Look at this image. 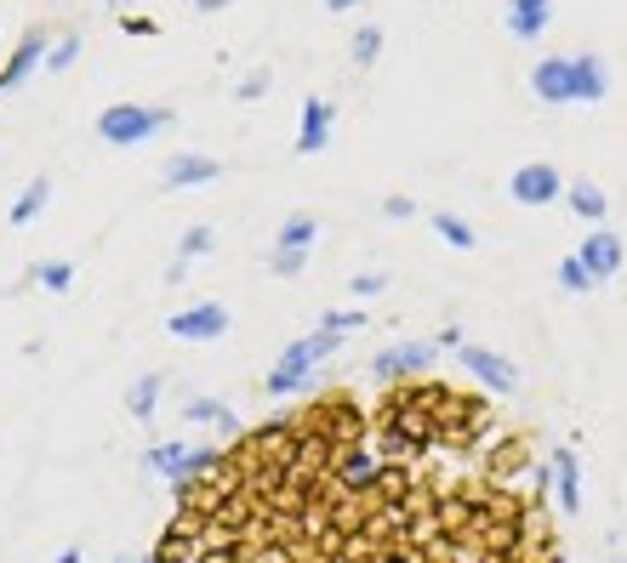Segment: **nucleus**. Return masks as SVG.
<instances>
[{
    "instance_id": "c756f323",
    "label": "nucleus",
    "mask_w": 627,
    "mask_h": 563,
    "mask_svg": "<svg viewBox=\"0 0 627 563\" xmlns=\"http://www.w3.org/2000/svg\"><path fill=\"white\" fill-rule=\"evenodd\" d=\"M268 86H274V74H268V69H251L245 81L234 86V97H240V102H257V97H268Z\"/></svg>"
},
{
    "instance_id": "a878e982",
    "label": "nucleus",
    "mask_w": 627,
    "mask_h": 563,
    "mask_svg": "<svg viewBox=\"0 0 627 563\" xmlns=\"http://www.w3.org/2000/svg\"><path fill=\"white\" fill-rule=\"evenodd\" d=\"M309 268V250H268V273L274 279H297Z\"/></svg>"
},
{
    "instance_id": "b1692460",
    "label": "nucleus",
    "mask_w": 627,
    "mask_h": 563,
    "mask_svg": "<svg viewBox=\"0 0 627 563\" xmlns=\"http://www.w3.org/2000/svg\"><path fill=\"white\" fill-rule=\"evenodd\" d=\"M74 58H81V35H58L40 69H46V74H69V69H74Z\"/></svg>"
},
{
    "instance_id": "72a5a7b5",
    "label": "nucleus",
    "mask_w": 627,
    "mask_h": 563,
    "mask_svg": "<svg viewBox=\"0 0 627 563\" xmlns=\"http://www.w3.org/2000/svg\"><path fill=\"white\" fill-rule=\"evenodd\" d=\"M434 347H439V353H457V347H462V330H457V325H450V330H439V336H434Z\"/></svg>"
},
{
    "instance_id": "dca6fc26",
    "label": "nucleus",
    "mask_w": 627,
    "mask_h": 563,
    "mask_svg": "<svg viewBox=\"0 0 627 563\" xmlns=\"http://www.w3.org/2000/svg\"><path fill=\"white\" fill-rule=\"evenodd\" d=\"M531 91L542 97V102H570V58H542L536 69H531Z\"/></svg>"
},
{
    "instance_id": "39448f33",
    "label": "nucleus",
    "mask_w": 627,
    "mask_h": 563,
    "mask_svg": "<svg viewBox=\"0 0 627 563\" xmlns=\"http://www.w3.org/2000/svg\"><path fill=\"white\" fill-rule=\"evenodd\" d=\"M457 365H462L473 381H485L491 393H502V399H514V393H519V365H514L508 353L480 347V342H462V347H457Z\"/></svg>"
},
{
    "instance_id": "0eeeda50",
    "label": "nucleus",
    "mask_w": 627,
    "mask_h": 563,
    "mask_svg": "<svg viewBox=\"0 0 627 563\" xmlns=\"http://www.w3.org/2000/svg\"><path fill=\"white\" fill-rule=\"evenodd\" d=\"M166 336H178V342H217V336H229V307H222V302L178 307V314L166 319Z\"/></svg>"
},
{
    "instance_id": "c85d7f7f",
    "label": "nucleus",
    "mask_w": 627,
    "mask_h": 563,
    "mask_svg": "<svg viewBox=\"0 0 627 563\" xmlns=\"http://www.w3.org/2000/svg\"><path fill=\"white\" fill-rule=\"evenodd\" d=\"M40 285L46 291H69L74 285V262H63V256L58 262H40Z\"/></svg>"
},
{
    "instance_id": "20e7f679",
    "label": "nucleus",
    "mask_w": 627,
    "mask_h": 563,
    "mask_svg": "<svg viewBox=\"0 0 627 563\" xmlns=\"http://www.w3.org/2000/svg\"><path fill=\"white\" fill-rule=\"evenodd\" d=\"M434 365H439L434 342H394L371 358V376L383 381V388H399V381H411V376H429Z\"/></svg>"
},
{
    "instance_id": "4468645a",
    "label": "nucleus",
    "mask_w": 627,
    "mask_h": 563,
    "mask_svg": "<svg viewBox=\"0 0 627 563\" xmlns=\"http://www.w3.org/2000/svg\"><path fill=\"white\" fill-rule=\"evenodd\" d=\"M160 176H166V188H206L222 176V160H212V154H171Z\"/></svg>"
},
{
    "instance_id": "58836bf2",
    "label": "nucleus",
    "mask_w": 627,
    "mask_h": 563,
    "mask_svg": "<svg viewBox=\"0 0 627 563\" xmlns=\"http://www.w3.org/2000/svg\"><path fill=\"white\" fill-rule=\"evenodd\" d=\"M616 563H627V552H622V558H616Z\"/></svg>"
},
{
    "instance_id": "f03ea898",
    "label": "nucleus",
    "mask_w": 627,
    "mask_h": 563,
    "mask_svg": "<svg viewBox=\"0 0 627 563\" xmlns=\"http://www.w3.org/2000/svg\"><path fill=\"white\" fill-rule=\"evenodd\" d=\"M342 347V336L337 330H314V336H297L280 358H274V370H268V399H286V393H297L303 388V381H314V365H325V358H331Z\"/></svg>"
},
{
    "instance_id": "6ab92c4d",
    "label": "nucleus",
    "mask_w": 627,
    "mask_h": 563,
    "mask_svg": "<svg viewBox=\"0 0 627 563\" xmlns=\"http://www.w3.org/2000/svg\"><path fill=\"white\" fill-rule=\"evenodd\" d=\"M314 240H319V217L291 211V217L280 222V234H274V250H314Z\"/></svg>"
},
{
    "instance_id": "bb28decb",
    "label": "nucleus",
    "mask_w": 627,
    "mask_h": 563,
    "mask_svg": "<svg viewBox=\"0 0 627 563\" xmlns=\"http://www.w3.org/2000/svg\"><path fill=\"white\" fill-rule=\"evenodd\" d=\"M559 285H565L570 296H588V291H593V279H588V268L576 262V256H565V262H559Z\"/></svg>"
},
{
    "instance_id": "e433bc0d",
    "label": "nucleus",
    "mask_w": 627,
    "mask_h": 563,
    "mask_svg": "<svg viewBox=\"0 0 627 563\" xmlns=\"http://www.w3.org/2000/svg\"><path fill=\"white\" fill-rule=\"evenodd\" d=\"M58 563H81V547H63V552H58Z\"/></svg>"
},
{
    "instance_id": "423d86ee",
    "label": "nucleus",
    "mask_w": 627,
    "mask_h": 563,
    "mask_svg": "<svg viewBox=\"0 0 627 563\" xmlns=\"http://www.w3.org/2000/svg\"><path fill=\"white\" fill-rule=\"evenodd\" d=\"M508 199H514V205H531V211H542V205L565 199V176H559V166H547V160L519 166V171L508 176Z\"/></svg>"
},
{
    "instance_id": "f8f14e48",
    "label": "nucleus",
    "mask_w": 627,
    "mask_h": 563,
    "mask_svg": "<svg viewBox=\"0 0 627 563\" xmlns=\"http://www.w3.org/2000/svg\"><path fill=\"white\" fill-rule=\"evenodd\" d=\"M605 97H611V69H605V58H593V51L570 58V102H605Z\"/></svg>"
},
{
    "instance_id": "aec40b11",
    "label": "nucleus",
    "mask_w": 627,
    "mask_h": 563,
    "mask_svg": "<svg viewBox=\"0 0 627 563\" xmlns=\"http://www.w3.org/2000/svg\"><path fill=\"white\" fill-rule=\"evenodd\" d=\"M189 455H194V444H183V439H166V444H155V450L143 455V467H148V473H160V478H178Z\"/></svg>"
},
{
    "instance_id": "412c9836",
    "label": "nucleus",
    "mask_w": 627,
    "mask_h": 563,
    "mask_svg": "<svg viewBox=\"0 0 627 563\" xmlns=\"http://www.w3.org/2000/svg\"><path fill=\"white\" fill-rule=\"evenodd\" d=\"M429 222H434V234H439L450 250H473V245H480V234H473V222H468V217H457V211H434Z\"/></svg>"
},
{
    "instance_id": "393cba45",
    "label": "nucleus",
    "mask_w": 627,
    "mask_h": 563,
    "mask_svg": "<svg viewBox=\"0 0 627 563\" xmlns=\"http://www.w3.org/2000/svg\"><path fill=\"white\" fill-rule=\"evenodd\" d=\"M376 58H383V29H376V23H365V29L354 35V63H360V69H371Z\"/></svg>"
},
{
    "instance_id": "5701e85b",
    "label": "nucleus",
    "mask_w": 627,
    "mask_h": 563,
    "mask_svg": "<svg viewBox=\"0 0 627 563\" xmlns=\"http://www.w3.org/2000/svg\"><path fill=\"white\" fill-rule=\"evenodd\" d=\"M183 421H217L222 432L240 427V416H234L229 404H217V399H189V404H183Z\"/></svg>"
},
{
    "instance_id": "2f4dec72",
    "label": "nucleus",
    "mask_w": 627,
    "mask_h": 563,
    "mask_svg": "<svg viewBox=\"0 0 627 563\" xmlns=\"http://www.w3.org/2000/svg\"><path fill=\"white\" fill-rule=\"evenodd\" d=\"M383 217H388V222H411V217H417V199L388 194V199H383Z\"/></svg>"
},
{
    "instance_id": "f3484780",
    "label": "nucleus",
    "mask_w": 627,
    "mask_h": 563,
    "mask_svg": "<svg viewBox=\"0 0 627 563\" xmlns=\"http://www.w3.org/2000/svg\"><path fill=\"white\" fill-rule=\"evenodd\" d=\"M565 205H570V211L576 217H582V222H605V211H611V199H605V188H599V183H588V176H582V183H565Z\"/></svg>"
},
{
    "instance_id": "6e6552de",
    "label": "nucleus",
    "mask_w": 627,
    "mask_h": 563,
    "mask_svg": "<svg viewBox=\"0 0 627 563\" xmlns=\"http://www.w3.org/2000/svg\"><path fill=\"white\" fill-rule=\"evenodd\" d=\"M331 125H337V109L325 97H309L303 114H297V154H325L331 148Z\"/></svg>"
},
{
    "instance_id": "473e14b6",
    "label": "nucleus",
    "mask_w": 627,
    "mask_h": 563,
    "mask_svg": "<svg viewBox=\"0 0 627 563\" xmlns=\"http://www.w3.org/2000/svg\"><path fill=\"white\" fill-rule=\"evenodd\" d=\"M120 29H125V35H143V40H148V35H160V23H148V17H120Z\"/></svg>"
},
{
    "instance_id": "a211bd4d",
    "label": "nucleus",
    "mask_w": 627,
    "mask_h": 563,
    "mask_svg": "<svg viewBox=\"0 0 627 563\" xmlns=\"http://www.w3.org/2000/svg\"><path fill=\"white\" fill-rule=\"evenodd\" d=\"M52 199V176H29V183H23V194L12 199V211H7V222L12 228H29L35 217H40V205Z\"/></svg>"
},
{
    "instance_id": "9d476101",
    "label": "nucleus",
    "mask_w": 627,
    "mask_h": 563,
    "mask_svg": "<svg viewBox=\"0 0 627 563\" xmlns=\"http://www.w3.org/2000/svg\"><path fill=\"white\" fill-rule=\"evenodd\" d=\"M576 262L588 268L593 285H599V279H616L622 273V240L611 234V228H593V234L582 240V250H576Z\"/></svg>"
},
{
    "instance_id": "f257e3e1",
    "label": "nucleus",
    "mask_w": 627,
    "mask_h": 563,
    "mask_svg": "<svg viewBox=\"0 0 627 563\" xmlns=\"http://www.w3.org/2000/svg\"><path fill=\"white\" fill-rule=\"evenodd\" d=\"M485 439V404L445 388L280 416L171 484L148 563H565L542 512L554 467Z\"/></svg>"
},
{
    "instance_id": "9b49d317",
    "label": "nucleus",
    "mask_w": 627,
    "mask_h": 563,
    "mask_svg": "<svg viewBox=\"0 0 627 563\" xmlns=\"http://www.w3.org/2000/svg\"><path fill=\"white\" fill-rule=\"evenodd\" d=\"M46 51H52V40H46V29H23V40H17V51H12V63L0 69V91H17L29 74L46 63Z\"/></svg>"
},
{
    "instance_id": "c9c22d12",
    "label": "nucleus",
    "mask_w": 627,
    "mask_h": 563,
    "mask_svg": "<svg viewBox=\"0 0 627 563\" xmlns=\"http://www.w3.org/2000/svg\"><path fill=\"white\" fill-rule=\"evenodd\" d=\"M365 0H325V12H360Z\"/></svg>"
},
{
    "instance_id": "1a4fd4ad",
    "label": "nucleus",
    "mask_w": 627,
    "mask_h": 563,
    "mask_svg": "<svg viewBox=\"0 0 627 563\" xmlns=\"http://www.w3.org/2000/svg\"><path fill=\"white\" fill-rule=\"evenodd\" d=\"M547 467H554V501L565 518H576L582 512V461H576L570 444H559L554 455H547Z\"/></svg>"
},
{
    "instance_id": "4be33fe9",
    "label": "nucleus",
    "mask_w": 627,
    "mask_h": 563,
    "mask_svg": "<svg viewBox=\"0 0 627 563\" xmlns=\"http://www.w3.org/2000/svg\"><path fill=\"white\" fill-rule=\"evenodd\" d=\"M160 393H166V376H137L132 393H125V404H132L137 421H148V416H155V404H160Z\"/></svg>"
},
{
    "instance_id": "f704fd0d",
    "label": "nucleus",
    "mask_w": 627,
    "mask_h": 563,
    "mask_svg": "<svg viewBox=\"0 0 627 563\" xmlns=\"http://www.w3.org/2000/svg\"><path fill=\"white\" fill-rule=\"evenodd\" d=\"M189 7H194V12H200V17H217V12H222V7H234V0H189Z\"/></svg>"
},
{
    "instance_id": "4c0bfd02",
    "label": "nucleus",
    "mask_w": 627,
    "mask_h": 563,
    "mask_svg": "<svg viewBox=\"0 0 627 563\" xmlns=\"http://www.w3.org/2000/svg\"><path fill=\"white\" fill-rule=\"evenodd\" d=\"M104 7H114V12H125V7H132V0H104Z\"/></svg>"
},
{
    "instance_id": "7ed1b4c3",
    "label": "nucleus",
    "mask_w": 627,
    "mask_h": 563,
    "mask_svg": "<svg viewBox=\"0 0 627 563\" xmlns=\"http://www.w3.org/2000/svg\"><path fill=\"white\" fill-rule=\"evenodd\" d=\"M178 120V109H148V102H109L104 114H97V137L109 148H137L148 137H160L166 125Z\"/></svg>"
},
{
    "instance_id": "2eb2a0df",
    "label": "nucleus",
    "mask_w": 627,
    "mask_h": 563,
    "mask_svg": "<svg viewBox=\"0 0 627 563\" xmlns=\"http://www.w3.org/2000/svg\"><path fill=\"white\" fill-rule=\"evenodd\" d=\"M212 245H217V228H212V222H194V228H183L178 256H171V268H166V279H171V285H178V279L189 273V262H200V256H212Z\"/></svg>"
},
{
    "instance_id": "cd10ccee",
    "label": "nucleus",
    "mask_w": 627,
    "mask_h": 563,
    "mask_svg": "<svg viewBox=\"0 0 627 563\" xmlns=\"http://www.w3.org/2000/svg\"><path fill=\"white\" fill-rule=\"evenodd\" d=\"M319 330H337V336L342 330H365V314L360 307H331V314H319Z\"/></svg>"
},
{
    "instance_id": "ddd939ff",
    "label": "nucleus",
    "mask_w": 627,
    "mask_h": 563,
    "mask_svg": "<svg viewBox=\"0 0 627 563\" xmlns=\"http://www.w3.org/2000/svg\"><path fill=\"white\" fill-rule=\"evenodd\" d=\"M502 23H508L514 40H542L547 23H554V0H508V12H502Z\"/></svg>"
},
{
    "instance_id": "7c9ffc66",
    "label": "nucleus",
    "mask_w": 627,
    "mask_h": 563,
    "mask_svg": "<svg viewBox=\"0 0 627 563\" xmlns=\"http://www.w3.org/2000/svg\"><path fill=\"white\" fill-rule=\"evenodd\" d=\"M348 291H354V302H365V296H376V291H388V273H383V268L354 273V279H348Z\"/></svg>"
}]
</instances>
